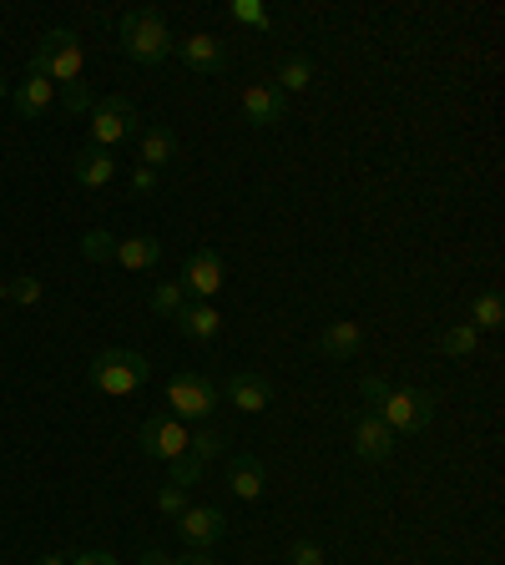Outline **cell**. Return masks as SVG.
Instances as JSON below:
<instances>
[{"mask_svg": "<svg viewBox=\"0 0 505 565\" xmlns=\"http://www.w3.org/2000/svg\"><path fill=\"white\" fill-rule=\"evenodd\" d=\"M359 394H365L369 414H379V419L389 424V435H424L430 424H435V394H424V388H394L385 384L379 374H365L359 379Z\"/></svg>", "mask_w": 505, "mask_h": 565, "instance_id": "6da1fadb", "label": "cell"}, {"mask_svg": "<svg viewBox=\"0 0 505 565\" xmlns=\"http://www.w3.org/2000/svg\"><path fill=\"white\" fill-rule=\"evenodd\" d=\"M117 46H122V56H131L137 66H162V61L172 56L177 35H172V25H167L162 11L137 6V11H127L117 21Z\"/></svg>", "mask_w": 505, "mask_h": 565, "instance_id": "7a4b0ae2", "label": "cell"}, {"mask_svg": "<svg viewBox=\"0 0 505 565\" xmlns=\"http://www.w3.org/2000/svg\"><path fill=\"white\" fill-rule=\"evenodd\" d=\"M25 71H41L51 86L71 92V86H82V71H86V51H82V35L66 31V25H51L31 51V66Z\"/></svg>", "mask_w": 505, "mask_h": 565, "instance_id": "3957f363", "label": "cell"}, {"mask_svg": "<svg viewBox=\"0 0 505 565\" xmlns=\"http://www.w3.org/2000/svg\"><path fill=\"white\" fill-rule=\"evenodd\" d=\"M86 379H92L96 394L127 399V394H141V388H147L152 364H147V353H137V349H106L86 364Z\"/></svg>", "mask_w": 505, "mask_h": 565, "instance_id": "277c9868", "label": "cell"}, {"mask_svg": "<svg viewBox=\"0 0 505 565\" xmlns=\"http://www.w3.org/2000/svg\"><path fill=\"white\" fill-rule=\"evenodd\" d=\"M162 399H167V414L172 419H212L218 414V399H223V388L212 384V379L202 374H172L162 388Z\"/></svg>", "mask_w": 505, "mask_h": 565, "instance_id": "5b68a950", "label": "cell"}, {"mask_svg": "<svg viewBox=\"0 0 505 565\" xmlns=\"http://www.w3.org/2000/svg\"><path fill=\"white\" fill-rule=\"evenodd\" d=\"M92 147H102V152H117L127 137H137L141 131V117L137 106H131V96H102V102H92Z\"/></svg>", "mask_w": 505, "mask_h": 565, "instance_id": "8992f818", "label": "cell"}, {"mask_svg": "<svg viewBox=\"0 0 505 565\" xmlns=\"http://www.w3.org/2000/svg\"><path fill=\"white\" fill-rule=\"evenodd\" d=\"M177 288L188 298H198V303H212V298L228 288V263L218 247H192L188 263H182V278H177Z\"/></svg>", "mask_w": 505, "mask_h": 565, "instance_id": "52a82bcc", "label": "cell"}, {"mask_svg": "<svg viewBox=\"0 0 505 565\" xmlns=\"http://www.w3.org/2000/svg\"><path fill=\"white\" fill-rule=\"evenodd\" d=\"M137 439H141V455L157 459V465H172V459H182L192 449V429L182 419H172V414H152L137 429Z\"/></svg>", "mask_w": 505, "mask_h": 565, "instance_id": "ba28073f", "label": "cell"}, {"mask_svg": "<svg viewBox=\"0 0 505 565\" xmlns=\"http://www.w3.org/2000/svg\"><path fill=\"white\" fill-rule=\"evenodd\" d=\"M349 445H354V459L359 465H385L389 455H394V435H389V424L379 419V414H354L349 424Z\"/></svg>", "mask_w": 505, "mask_h": 565, "instance_id": "9c48e42d", "label": "cell"}, {"mask_svg": "<svg viewBox=\"0 0 505 565\" xmlns=\"http://www.w3.org/2000/svg\"><path fill=\"white\" fill-rule=\"evenodd\" d=\"M177 535H182L188 551H212L228 535V515L218 505H188L177 515Z\"/></svg>", "mask_w": 505, "mask_h": 565, "instance_id": "30bf717a", "label": "cell"}, {"mask_svg": "<svg viewBox=\"0 0 505 565\" xmlns=\"http://www.w3.org/2000/svg\"><path fill=\"white\" fill-rule=\"evenodd\" d=\"M172 56L182 61L188 71H202V76H223L228 71V46L218 41L212 31H198V35H182L172 46Z\"/></svg>", "mask_w": 505, "mask_h": 565, "instance_id": "8fae6325", "label": "cell"}, {"mask_svg": "<svg viewBox=\"0 0 505 565\" xmlns=\"http://www.w3.org/2000/svg\"><path fill=\"white\" fill-rule=\"evenodd\" d=\"M288 117V96L278 92V86H243V121L253 131H269L278 127V121Z\"/></svg>", "mask_w": 505, "mask_h": 565, "instance_id": "7c38bea8", "label": "cell"}, {"mask_svg": "<svg viewBox=\"0 0 505 565\" xmlns=\"http://www.w3.org/2000/svg\"><path fill=\"white\" fill-rule=\"evenodd\" d=\"M11 106L25 121H41L56 111V86H51L41 71H25V82H15V92H11Z\"/></svg>", "mask_w": 505, "mask_h": 565, "instance_id": "4fadbf2b", "label": "cell"}, {"mask_svg": "<svg viewBox=\"0 0 505 565\" xmlns=\"http://www.w3.org/2000/svg\"><path fill=\"white\" fill-rule=\"evenodd\" d=\"M223 394L233 399V409L243 414H263L273 404V379L269 374H253V369H243V374H233L223 384Z\"/></svg>", "mask_w": 505, "mask_h": 565, "instance_id": "5bb4252c", "label": "cell"}, {"mask_svg": "<svg viewBox=\"0 0 505 565\" xmlns=\"http://www.w3.org/2000/svg\"><path fill=\"white\" fill-rule=\"evenodd\" d=\"M172 323H177V333H182L188 343H212L218 333H223V313H218L212 303H198V298H188V303L177 308Z\"/></svg>", "mask_w": 505, "mask_h": 565, "instance_id": "9a60e30c", "label": "cell"}, {"mask_svg": "<svg viewBox=\"0 0 505 565\" xmlns=\"http://www.w3.org/2000/svg\"><path fill=\"white\" fill-rule=\"evenodd\" d=\"M314 349L324 353V359H354V353L365 349V329L354 323V318H334V323H324V333L314 339Z\"/></svg>", "mask_w": 505, "mask_h": 565, "instance_id": "2e32d148", "label": "cell"}, {"mask_svg": "<svg viewBox=\"0 0 505 565\" xmlns=\"http://www.w3.org/2000/svg\"><path fill=\"white\" fill-rule=\"evenodd\" d=\"M71 177H76L82 188L102 192V188H112V177H117V157L102 152V147H82V152L71 157Z\"/></svg>", "mask_w": 505, "mask_h": 565, "instance_id": "e0dca14e", "label": "cell"}, {"mask_svg": "<svg viewBox=\"0 0 505 565\" xmlns=\"http://www.w3.org/2000/svg\"><path fill=\"white\" fill-rule=\"evenodd\" d=\"M112 263H117V268H127V273H147V268H157V263H162V243H157V237H147V233L117 237Z\"/></svg>", "mask_w": 505, "mask_h": 565, "instance_id": "ac0fdd59", "label": "cell"}, {"mask_svg": "<svg viewBox=\"0 0 505 565\" xmlns=\"http://www.w3.org/2000/svg\"><path fill=\"white\" fill-rule=\"evenodd\" d=\"M137 152H141V167H152V172H162V167H172L177 162V137H172V127H141L137 131Z\"/></svg>", "mask_w": 505, "mask_h": 565, "instance_id": "d6986e66", "label": "cell"}, {"mask_svg": "<svg viewBox=\"0 0 505 565\" xmlns=\"http://www.w3.org/2000/svg\"><path fill=\"white\" fill-rule=\"evenodd\" d=\"M228 484H233L238 500H263V484H269V475H263V465L253 455H233V465H228Z\"/></svg>", "mask_w": 505, "mask_h": 565, "instance_id": "ffe728a7", "label": "cell"}, {"mask_svg": "<svg viewBox=\"0 0 505 565\" xmlns=\"http://www.w3.org/2000/svg\"><path fill=\"white\" fill-rule=\"evenodd\" d=\"M278 86L283 96H294V92H308V86H314V56H304V51H294V56L283 61L278 66Z\"/></svg>", "mask_w": 505, "mask_h": 565, "instance_id": "44dd1931", "label": "cell"}, {"mask_svg": "<svg viewBox=\"0 0 505 565\" xmlns=\"http://www.w3.org/2000/svg\"><path fill=\"white\" fill-rule=\"evenodd\" d=\"M501 323H505V298L491 288V294H481V298L471 303V329H475V333H495Z\"/></svg>", "mask_w": 505, "mask_h": 565, "instance_id": "7402d4cb", "label": "cell"}, {"mask_svg": "<svg viewBox=\"0 0 505 565\" xmlns=\"http://www.w3.org/2000/svg\"><path fill=\"white\" fill-rule=\"evenodd\" d=\"M475 343H481V333H475L471 323H450V329L435 339V349L445 353V359H471Z\"/></svg>", "mask_w": 505, "mask_h": 565, "instance_id": "603a6c76", "label": "cell"}, {"mask_svg": "<svg viewBox=\"0 0 505 565\" xmlns=\"http://www.w3.org/2000/svg\"><path fill=\"white\" fill-rule=\"evenodd\" d=\"M228 21H233V25H253V31H273V15L263 11L259 0H233V6H228Z\"/></svg>", "mask_w": 505, "mask_h": 565, "instance_id": "cb8c5ba5", "label": "cell"}, {"mask_svg": "<svg viewBox=\"0 0 505 565\" xmlns=\"http://www.w3.org/2000/svg\"><path fill=\"white\" fill-rule=\"evenodd\" d=\"M6 288H11V303H21V308H35L41 298H46V282L35 278V273H21V278H6Z\"/></svg>", "mask_w": 505, "mask_h": 565, "instance_id": "d4e9b609", "label": "cell"}, {"mask_svg": "<svg viewBox=\"0 0 505 565\" xmlns=\"http://www.w3.org/2000/svg\"><path fill=\"white\" fill-rule=\"evenodd\" d=\"M147 303H152V313H162V318H177V308L188 303V294H182L177 282H157L152 294H147Z\"/></svg>", "mask_w": 505, "mask_h": 565, "instance_id": "484cf974", "label": "cell"}, {"mask_svg": "<svg viewBox=\"0 0 505 565\" xmlns=\"http://www.w3.org/2000/svg\"><path fill=\"white\" fill-rule=\"evenodd\" d=\"M167 470H172V484H182V490H192V484H198L202 475H208V465H202V459L188 449V455H182V459H172Z\"/></svg>", "mask_w": 505, "mask_h": 565, "instance_id": "4316f807", "label": "cell"}, {"mask_svg": "<svg viewBox=\"0 0 505 565\" xmlns=\"http://www.w3.org/2000/svg\"><path fill=\"white\" fill-rule=\"evenodd\" d=\"M112 247H117V237L102 233V227H92V233L82 237V253H86L92 263H112Z\"/></svg>", "mask_w": 505, "mask_h": 565, "instance_id": "83f0119b", "label": "cell"}, {"mask_svg": "<svg viewBox=\"0 0 505 565\" xmlns=\"http://www.w3.org/2000/svg\"><path fill=\"white\" fill-rule=\"evenodd\" d=\"M228 449V439L218 435V429H198V435H192V455L202 459V465H208V459H218Z\"/></svg>", "mask_w": 505, "mask_h": 565, "instance_id": "f1b7e54d", "label": "cell"}, {"mask_svg": "<svg viewBox=\"0 0 505 565\" xmlns=\"http://www.w3.org/2000/svg\"><path fill=\"white\" fill-rule=\"evenodd\" d=\"M157 510H162L167 520H177L182 510H188V490H182V484H162V494H157Z\"/></svg>", "mask_w": 505, "mask_h": 565, "instance_id": "f546056e", "label": "cell"}, {"mask_svg": "<svg viewBox=\"0 0 505 565\" xmlns=\"http://www.w3.org/2000/svg\"><path fill=\"white\" fill-rule=\"evenodd\" d=\"M283 565H324V551H318L314 541H294L288 545V561Z\"/></svg>", "mask_w": 505, "mask_h": 565, "instance_id": "4dcf8cb0", "label": "cell"}, {"mask_svg": "<svg viewBox=\"0 0 505 565\" xmlns=\"http://www.w3.org/2000/svg\"><path fill=\"white\" fill-rule=\"evenodd\" d=\"M61 106H66V117H82V111H92V96H86V86H71V92H61Z\"/></svg>", "mask_w": 505, "mask_h": 565, "instance_id": "1f68e13d", "label": "cell"}, {"mask_svg": "<svg viewBox=\"0 0 505 565\" xmlns=\"http://www.w3.org/2000/svg\"><path fill=\"white\" fill-rule=\"evenodd\" d=\"M131 192H157V172H152V167H137V172H131Z\"/></svg>", "mask_w": 505, "mask_h": 565, "instance_id": "d6a6232c", "label": "cell"}, {"mask_svg": "<svg viewBox=\"0 0 505 565\" xmlns=\"http://www.w3.org/2000/svg\"><path fill=\"white\" fill-rule=\"evenodd\" d=\"M71 565H117V555H112V551H82Z\"/></svg>", "mask_w": 505, "mask_h": 565, "instance_id": "836d02e7", "label": "cell"}, {"mask_svg": "<svg viewBox=\"0 0 505 565\" xmlns=\"http://www.w3.org/2000/svg\"><path fill=\"white\" fill-rule=\"evenodd\" d=\"M141 565H182V561H172V555H167V551H157V545H147V551H141Z\"/></svg>", "mask_w": 505, "mask_h": 565, "instance_id": "e575fe53", "label": "cell"}, {"mask_svg": "<svg viewBox=\"0 0 505 565\" xmlns=\"http://www.w3.org/2000/svg\"><path fill=\"white\" fill-rule=\"evenodd\" d=\"M182 565H218V561H212L208 551H188V555H182Z\"/></svg>", "mask_w": 505, "mask_h": 565, "instance_id": "d590c367", "label": "cell"}, {"mask_svg": "<svg viewBox=\"0 0 505 565\" xmlns=\"http://www.w3.org/2000/svg\"><path fill=\"white\" fill-rule=\"evenodd\" d=\"M35 565H71V561H66V555H41Z\"/></svg>", "mask_w": 505, "mask_h": 565, "instance_id": "8d00e7d4", "label": "cell"}, {"mask_svg": "<svg viewBox=\"0 0 505 565\" xmlns=\"http://www.w3.org/2000/svg\"><path fill=\"white\" fill-rule=\"evenodd\" d=\"M0 303H11V288H6V278H0Z\"/></svg>", "mask_w": 505, "mask_h": 565, "instance_id": "74e56055", "label": "cell"}, {"mask_svg": "<svg viewBox=\"0 0 505 565\" xmlns=\"http://www.w3.org/2000/svg\"><path fill=\"white\" fill-rule=\"evenodd\" d=\"M0 96H6V76H0Z\"/></svg>", "mask_w": 505, "mask_h": 565, "instance_id": "f35d334b", "label": "cell"}]
</instances>
